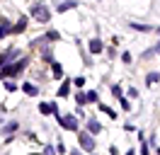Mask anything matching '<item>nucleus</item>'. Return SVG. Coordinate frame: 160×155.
<instances>
[{
    "instance_id": "nucleus-1",
    "label": "nucleus",
    "mask_w": 160,
    "mask_h": 155,
    "mask_svg": "<svg viewBox=\"0 0 160 155\" xmlns=\"http://www.w3.org/2000/svg\"><path fill=\"white\" fill-rule=\"evenodd\" d=\"M24 66H27V58H20L17 63H10V66H5L2 70H0V80H2V78H10V75H15V73H20V70H22Z\"/></svg>"
},
{
    "instance_id": "nucleus-2",
    "label": "nucleus",
    "mask_w": 160,
    "mask_h": 155,
    "mask_svg": "<svg viewBox=\"0 0 160 155\" xmlns=\"http://www.w3.org/2000/svg\"><path fill=\"white\" fill-rule=\"evenodd\" d=\"M56 119H58V124L63 126V128H68V131H75V128H78V116H73V114L61 116V114H56Z\"/></svg>"
},
{
    "instance_id": "nucleus-3",
    "label": "nucleus",
    "mask_w": 160,
    "mask_h": 155,
    "mask_svg": "<svg viewBox=\"0 0 160 155\" xmlns=\"http://www.w3.org/2000/svg\"><path fill=\"white\" fill-rule=\"evenodd\" d=\"M32 15L39 19V22H49V10L44 5H32Z\"/></svg>"
},
{
    "instance_id": "nucleus-4",
    "label": "nucleus",
    "mask_w": 160,
    "mask_h": 155,
    "mask_svg": "<svg viewBox=\"0 0 160 155\" xmlns=\"http://www.w3.org/2000/svg\"><path fill=\"white\" fill-rule=\"evenodd\" d=\"M78 141H80V148H82V150H95V138H92L90 133H80Z\"/></svg>"
},
{
    "instance_id": "nucleus-5",
    "label": "nucleus",
    "mask_w": 160,
    "mask_h": 155,
    "mask_svg": "<svg viewBox=\"0 0 160 155\" xmlns=\"http://www.w3.org/2000/svg\"><path fill=\"white\" fill-rule=\"evenodd\" d=\"M15 53H17V51H15V48H10V51H5V53H2V56H0V66H5V63H10V58L15 56Z\"/></svg>"
},
{
    "instance_id": "nucleus-6",
    "label": "nucleus",
    "mask_w": 160,
    "mask_h": 155,
    "mask_svg": "<svg viewBox=\"0 0 160 155\" xmlns=\"http://www.w3.org/2000/svg\"><path fill=\"white\" fill-rule=\"evenodd\" d=\"M102 51V41L100 39H92L90 41V53H100Z\"/></svg>"
},
{
    "instance_id": "nucleus-7",
    "label": "nucleus",
    "mask_w": 160,
    "mask_h": 155,
    "mask_svg": "<svg viewBox=\"0 0 160 155\" xmlns=\"http://www.w3.org/2000/svg\"><path fill=\"white\" fill-rule=\"evenodd\" d=\"M10 19H0V39H2V34H8L10 32Z\"/></svg>"
},
{
    "instance_id": "nucleus-8",
    "label": "nucleus",
    "mask_w": 160,
    "mask_h": 155,
    "mask_svg": "<svg viewBox=\"0 0 160 155\" xmlns=\"http://www.w3.org/2000/svg\"><path fill=\"white\" fill-rule=\"evenodd\" d=\"M39 112L41 114H56V104H41Z\"/></svg>"
},
{
    "instance_id": "nucleus-9",
    "label": "nucleus",
    "mask_w": 160,
    "mask_h": 155,
    "mask_svg": "<svg viewBox=\"0 0 160 155\" xmlns=\"http://www.w3.org/2000/svg\"><path fill=\"white\" fill-rule=\"evenodd\" d=\"M22 90H24V92H27V95H32V97H34V95H37V92H39V90H37V87L32 85V82H24V85H22Z\"/></svg>"
},
{
    "instance_id": "nucleus-10",
    "label": "nucleus",
    "mask_w": 160,
    "mask_h": 155,
    "mask_svg": "<svg viewBox=\"0 0 160 155\" xmlns=\"http://www.w3.org/2000/svg\"><path fill=\"white\" fill-rule=\"evenodd\" d=\"M88 128H90V133H100V131H102V126H100V121H95V119H92L90 124H88Z\"/></svg>"
},
{
    "instance_id": "nucleus-11",
    "label": "nucleus",
    "mask_w": 160,
    "mask_h": 155,
    "mask_svg": "<svg viewBox=\"0 0 160 155\" xmlns=\"http://www.w3.org/2000/svg\"><path fill=\"white\" fill-rule=\"evenodd\" d=\"M24 27H27V17H22L15 27H12V32H24Z\"/></svg>"
},
{
    "instance_id": "nucleus-12",
    "label": "nucleus",
    "mask_w": 160,
    "mask_h": 155,
    "mask_svg": "<svg viewBox=\"0 0 160 155\" xmlns=\"http://www.w3.org/2000/svg\"><path fill=\"white\" fill-rule=\"evenodd\" d=\"M73 8H75V2H58L56 10H58V12H66V10H73Z\"/></svg>"
},
{
    "instance_id": "nucleus-13",
    "label": "nucleus",
    "mask_w": 160,
    "mask_h": 155,
    "mask_svg": "<svg viewBox=\"0 0 160 155\" xmlns=\"http://www.w3.org/2000/svg\"><path fill=\"white\" fill-rule=\"evenodd\" d=\"M68 90H70V85H68V80H66V82L61 85V90H58V97H66V95H68Z\"/></svg>"
},
{
    "instance_id": "nucleus-14",
    "label": "nucleus",
    "mask_w": 160,
    "mask_h": 155,
    "mask_svg": "<svg viewBox=\"0 0 160 155\" xmlns=\"http://www.w3.org/2000/svg\"><path fill=\"white\" fill-rule=\"evenodd\" d=\"M112 92H114V97H117V99H121V97H124V90H121L119 85H112Z\"/></svg>"
},
{
    "instance_id": "nucleus-15",
    "label": "nucleus",
    "mask_w": 160,
    "mask_h": 155,
    "mask_svg": "<svg viewBox=\"0 0 160 155\" xmlns=\"http://www.w3.org/2000/svg\"><path fill=\"white\" fill-rule=\"evenodd\" d=\"M100 109H102V112H107V114H109L112 119H117V112H114V109H109L107 104H100Z\"/></svg>"
},
{
    "instance_id": "nucleus-16",
    "label": "nucleus",
    "mask_w": 160,
    "mask_h": 155,
    "mask_svg": "<svg viewBox=\"0 0 160 155\" xmlns=\"http://www.w3.org/2000/svg\"><path fill=\"white\" fill-rule=\"evenodd\" d=\"M158 80H160V78H158V73H150V75H148V80H146V82H148V85H155Z\"/></svg>"
},
{
    "instance_id": "nucleus-17",
    "label": "nucleus",
    "mask_w": 160,
    "mask_h": 155,
    "mask_svg": "<svg viewBox=\"0 0 160 155\" xmlns=\"http://www.w3.org/2000/svg\"><path fill=\"white\" fill-rule=\"evenodd\" d=\"M85 99H88V102H97V92H95V90H90V92L85 95Z\"/></svg>"
},
{
    "instance_id": "nucleus-18",
    "label": "nucleus",
    "mask_w": 160,
    "mask_h": 155,
    "mask_svg": "<svg viewBox=\"0 0 160 155\" xmlns=\"http://www.w3.org/2000/svg\"><path fill=\"white\" fill-rule=\"evenodd\" d=\"M53 75H61V78H63V68H61V63H53Z\"/></svg>"
},
{
    "instance_id": "nucleus-19",
    "label": "nucleus",
    "mask_w": 160,
    "mask_h": 155,
    "mask_svg": "<svg viewBox=\"0 0 160 155\" xmlns=\"http://www.w3.org/2000/svg\"><path fill=\"white\" fill-rule=\"evenodd\" d=\"M75 102H78V104L82 107L85 102H88V99H85V95H82V92H78V95H75Z\"/></svg>"
},
{
    "instance_id": "nucleus-20",
    "label": "nucleus",
    "mask_w": 160,
    "mask_h": 155,
    "mask_svg": "<svg viewBox=\"0 0 160 155\" xmlns=\"http://www.w3.org/2000/svg\"><path fill=\"white\" fill-rule=\"evenodd\" d=\"M131 27H133V29H138V32H148V24H136V22H133V24H131Z\"/></svg>"
},
{
    "instance_id": "nucleus-21",
    "label": "nucleus",
    "mask_w": 160,
    "mask_h": 155,
    "mask_svg": "<svg viewBox=\"0 0 160 155\" xmlns=\"http://www.w3.org/2000/svg\"><path fill=\"white\" fill-rule=\"evenodd\" d=\"M121 61H124V63H131L133 58H131V53H129V51H126V53H121Z\"/></svg>"
},
{
    "instance_id": "nucleus-22",
    "label": "nucleus",
    "mask_w": 160,
    "mask_h": 155,
    "mask_svg": "<svg viewBox=\"0 0 160 155\" xmlns=\"http://www.w3.org/2000/svg\"><path fill=\"white\" fill-rule=\"evenodd\" d=\"M46 39H49V41H56V39H58V32H49V34H46Z\"/></svg>"
},
{
    "instance_id": "nucleus-23",
    "label": "nucleus",
    "mask_w": 160,
    "mask_h": 155,
    "mask_svg": "<svg viewBox=\"0 0 160 155\" xmlns=\"http://www.w3.org/2000/svg\"><path fill=\"white\" fill-rule=\"evenodd\" d=\"M73 82H75V85H78V87H82V85H85V78H75Z\"/></svg>"
},
{
    "instance_id": "nucleus-24",
    "label": "nucleus",
    "mask_w": 160,
    "mask_h": 155,
    "mask_svg": "<svg viewBox=\"0 0 160 155\" xmlns=\"http://www.w3.org/2000/svg\"><path fill=\"white\" fill-rule=\"evenodd\" d=\"M15 128H17V124H15V121H12V124H8V128H5V131H8V133H12V131H15Z\"/></svg>"
},
{
    "instance_id": "nucleus-25",
    "label": "nucleus",
    "mask_w": 160,
    "mask_h": 155,
    "mask_svg": "<svg viewBox=\"0 0 160 155\" xmlns=\"http://www.w3.org/2000/svg\"><path fill=\"white\" fill-rule=\"evenodd\" d=\"M44 155H53V148H51V145H46V148H44Z\"/></svg>"
},
{
    "instance_id": "nucleus-26",
    "label": "nucleus",
    "mask_w": 160,
    "mask_h": 155,
    "mask_svg": "<svg viewBox=\"0 0 160 155\" xmlns=\"http://www.w3.org/2000/svg\"><path fill=\"white\" fill-rule=\"evenodd\" d=\"M155 51H158V53H160V41H158V46H155Z\"/></svg>"
},
{
    "instance_id": "nucleus-27",
    "label": "nucleus",
    "mask_w": 160,
    "mask_h": 155,
    "mask_svg": "<svg viewBox=\"0 0 160 155\" xmlns=\"http://www.w3.org/2000/svg\"><path fill=\"white\" fill-rule=\"evenodd\" d=\"M70 155H80V153H78V150H73V153H70Z\"/></svg>"
}]
</instances>
